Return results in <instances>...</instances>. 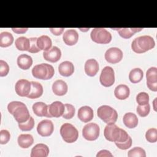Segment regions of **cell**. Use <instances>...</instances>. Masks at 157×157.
I'll return each mask as SVG.
<instances>
[{"mask_svg": "<svg viewBox=\"0 0 157 157\" xmlns=\"http://www.w3.org/2000/svg\"><path fill=\"white\" fill-rule=\"evenodd\" d=\"M104 135L107 140L114 142H125L129 137L126 131L120 128L114 123L107 124L105 126Z\"/></svg>", "mask_w": 157, "mask_h": 157, "instance_id": "1", "label": "cell"}, {"mask_svg": "<svg viewBox=\"0 0 157 157\" xmlns=\"http://www.w3.org/2000/svg\"><path fill=\"white\" fill-rule=\"evenodd\" d=\"M155 42L152 37L150 36H142L138 37L131 44L132 50L137 53H143L154 48Z\"/></svg>", "mask_w": 157, "mask_h": 157, "instance_id": "2", "label": "cell"}, {"mask_svg": "<svg viewBox=\"0 0 157 157\" xmlns=\"http://www.w3.org/2000/svg\"><path fill=\"white\" fill-rule=\"evenodd\" d=\"M53 67L47 63H41L36 65L32 69V74L34 77L41 80H48L54 75Z\"/></svg>", "mask_w": 157, "mask_h": 157, "instance_id": "3", "label": "cell"}, {"mask_svg": "<svg viewBox=\"0 0 157 157\" xmlns=\"http://www.w3.org/2000/svg\"><path fill=\"white\" fill-rule=\"evenodd\" d=\"M97 115L99 118L107 124L115 123L118 118L117 111L107 105L100 106L97 110Z\"/></svg>", "mask_w": 157, "mask_h": 157, "instance_id": "4", "label": "cell"}, {"mask_svg": "<svg viewBox=\"0 0 157 157\" xmlns=\"http://www.w3.org/2000/svg\"><path fill=\"white\" fill-rule=\"evenodd\" d=\"M60 134L63 139L67 143H73L78 137L77 129L70 123H64L60 128Z\"/></svg>", "mask_w": 157, "mask_h": 157, "instance_id": "5", "label": "cell"}, {"mask_svg": "<svg viewBox=\"0 0 157 157\" xmlns=\"http://www.w3.org/2000/svg\"><path fill=\"white\" fill-rule=\"evenodd\" d=\"M90 36L92 40L97 44H106L112 40L111 34L102 28H94L91 32Z\"/></svg>", "mask_w": 157, "mask_h": 157, "instance_id": "6", "label": "cell"}, {"mask_svg": "<svg viewBox=\"0 0 157 157\" xmlns=\"http://www.w3.org/2000/svg\"><path fill=\"white\" fill-rule=\"evenodd\" d=\"M100 132V128L98 124L94 123H89L84 126L82 129L83 137L89 141L96 140Z\"/></svg>", "mask_w": 157, "mask_h": 157, "instance_id": "7", "label": "cell"}, {"mask_svg": "<svg viewBox=\"0 0 157 157\" xmlns=\"http://www.w3.org/2000/svg\"><path fill=\"white\" fill-rule=\"evenodd\" d=\"M99 81L105 87L112 86L115 82V74L113 69L110 66H105L101 71Z\"/></svg>", "mask_w": 157, "mask_h": 157, "instance_id": "8", "label": "cell"}, {"mask_svg": "<svg viewBox=\"0 0 157 157\" xmlns=\"http://www.w3.org/2000/svg\"><path fill=\"white\" fill-rule=\"evenodd\" d=\"M12 115L18 123L26 122L30 118L29 110L24 103H22L14 109Z\"/></svg>", "mask_w": 157, "mask_h": 157, "instance_id": "9", "label": "cell"}, {"mask_svg": "<svg viewBox=\"0 0 157 157\" xmlns=\"http://www.w3.org/2000/svg\"><path fill=\"white\" fill-rule=\"evenodd\" d=\"M122 58L123 52L117 47L110 48L105 53V59L109 63H117L120 62Z\"/></svg>", "mask_w": 157, "mask_h": 157, "instance_id": "10", "label": "cell"}, {"mask_svg": "<svg viewBox=\"0 0 157 157\" xmlns=\"http://www.w3.org/2000/svg\"><path fill=\"white\" fill-rule=\"evenodd\" d=\"M16 93L21 97H27L31 91V83L28 80L20 79L17 82L15 86Z\"/></svg>", "mask_w": 157, "mask_h": 157, "instance_id": "11", "label": "cell"}, {"mask_svg": "<svg viewBox=\"0 0 157 157\" xmlns=\"http://www.w3.org/2000/svg\"><path fill=\"white\" fill-rule=\"evenodd\" d=\"M54 130V126L50 120H44L39 123L37 126V131L42 137L50 136Z\"/></svg>", "mask_w": 157, "mask_h": 157, "instance_id": "12", "label": "cell"}, {"mask_svg": "<svg viewBox=\"0 0 157 157\" xmlns=\"http://www.w3.org/2000/svg\"><path fill=\"white\" fill-rule=\"evenodd\" d=\"M147 85L148 88L153 91H157V68L156 67H150L146 72Z\"/></svg>", "mask_w": 157, "mask_h": 157, "instance_id": "13", "label": "cell"}, {"mask_svg": "<svg viewBox=\"0 0 157 157\" xmlns=\"http://www.w3.org/2000/svg\"><path fill=\"white\" fill-rule=\"evenodd\" d=\"M43 56L46 61L51 63H56L61 58V52L58 47L53 46L50 49L44 51Z\"/></svg>", "mask_w": 157, "mask_h": 157, "instance_id": "14", "label": "cell"}, {"mask_svg": "<svg viewBox=\"0 0 157 157\" xmlns=\"http://www.w3.org/2000/svg\"><path fill=\"white\" fill-rule=\"evenodd\" d=\"M48 107V113L51 117L58 118L63 115L64 111V105L60 101H55Z\"/></svg>", "mask_w": 157, "mask_h": 157, "instance_id": "15", "label": "cell"}, {"mask_svg": "<svg viewBox=\"0 0 157 157\" xmlns=\"http://www.w3.org/2000/svg\"><path fill=\"white\" fill-rule=\"evenodd\" d=\"M78 118L83 123L90 121L94 116L93 110L89 106L81 107L78 110Z\"/></svg>", "mask_w": 157, "mask_h": 157, "instance_id": "16", "label": "cell"}, {"mask_svg": "<svg viewBox=\"0 0 157 157\" xmlns=\"http://www.w3.org/2000/svg\"><path fill=\"white\" fill-rule=\"evenodd\" d=\"M49 154V148L44 144H36L31 150V157H47Z\"/></svg>", "mask_w": 157, "mask_h": 157, "instance_id": "17", "label": "cell"}, {"mask_svg": "<svg viewBox=\"0 0 157 157\" xmlns=\"http://www.w3.org/2000/svg\"><path fill=\"white\" fill-rule=\"evenodd\" d=\"M63 40L66 45H74L78 42V34L75 29H68L63 34Z\"/></svg>", "mask_w": 157, "mask_h": 157, "instance_id": "18", "label": "cell"}, {"mask_svg": "<svg viewBox=\"0 0 157 157\" xmlns=\"http://www.w3.org/2000/svg\"><path fill=\"white\" fill-rule=\"evenodd\" d=\"M84 69L86 75L93 77L99 71V64L95 59H89L85 62Z\"/></svg>", "mask_w": 157, "mask_h": 157, "instance_id": "19", "label": "cell"}, {"mask_svg": "<svg viewBox=\"0 0 157 157\" xmlns=\"http://www.w3.org/2000/svg\"><path fill=\"white\" fill-rule=\"evenodd\" d=\"M33 110L37 116L51 117L48 113V107L44 102H37L34 103L33 105Z\"/></svg>", "mask_w": 157, "mask_h": 157, "instance_id": "20", "label": "cell"}, {"mask_svg": "<svg viewBox=\"0 0 157 157\" xmlns=\"http://www.w3.org/2000/svg\"><path fill=\"white\" fill-rule=\"evenodd\" d=\"M58 71L62 76H71L74 72V64L69 61H63L59 64L58 66Z\"/></svg>", "mask_w": 157, "mask_h": 157, "instance_id": "21", "label": "cell"}, {"mask_svg": "<svg viewBox=\"0 0 157 157\" xmlns=\"http://www.w3.org/2000/svg\"><path fill=\"white\" fill-rule=\"evenodd\" d=\"M67 83L62 80H56L52 85V91L57 96H63L67 92Z\"/></svg>", "mask_w": 157, "mask_h": 157, "instance_id": "22", "label": "cell"}, {"mask_svg": "<svg viewBox=\"0 0 157 157\" xmlns=\"http://www.w3.org/2000/svg\"><path fill=\"white\" fill-rule=\"evenodd\" d=\"M130 94V90L129 87L124 84L118 85L114 91V94L115 97L120 100H124L128 98Z\"/></svg>", "mask_w": 157, "mask_h": 157, "instance_id": "23", "label": "cell"}, {"mask_svg": "<svg viewBox=\"0 0 157 157\" xmlns=\"http://www.w3.org/2000/svg\"><path fill=\"white\" fill-rule=\"evenodd\" d=\"M123 121L128 128H134L138 124V118L136 115L132 112L126 113L123 116Z\"/></svg>", "mask_w": 157, "mask_h": 157, "instance_id": "24", "label": "cell"}, {"mask_svg": "<svg viewBox=\"0 0 157 157\" xmlns=\"http://www.w3.org/2000/svg\"><path fill=\"white\" fill-rule=\"evenodd\" d=\"M33 64V59L31 56L26 54L20 55L17 58V64L18 67L23 70L29 69Z\"/></svg>", "mask_w": 157, "mask_h": 157, "instance_id": "25", "label": "cell"}, {"mask_svg": "<svg viewBox=\"0 0 157 157\" xmlns=\"http://www.w3.org/2000/svg\"><path fill=\"white\" fill-rule=\"evenodd\" d=\"M31 89L29 94L27 96L29 99H36L40 97L43 93V87L42 85L37 82L32 81Z\"/></svg>", "mask_w": 157, "mask_h": 157, "instance_id": "26", "label": "cell"}, {"mask_svg": "<svg viewBox=\"0 0 157 157\" xmlns=\"http://www.w3.org/2000/svg\"><path fill=\"white\" fill-rule=\"evenodd\" d=\"M37 45L40 50L47 51L51 48L52 42L51 39L46 35H42L37 38Z\"/></svg>", "mask_w": 157, "mask_h": 157, "instance_id": "27", "label": "cell"}, {"mask_svg": "<svg viewBox=\"0 0 157 157\" xmlns=\"http://www.w3.org/2000/svg\"><path fill=\"white\" fill-rule=\"evenodd\" d=\"M17 141L18 145L20 147L23 148H27L33 144L34 139L31 134H20L18 137Z\"/></svg>", "mask_w": 157, "mask_h": 157, "instance_id": "28", "label": "cell"}, {"mask_svg": "<svg viewBox=\"0 0 157 157\" xmlns=\"http://www.w3.org/2000/svg\"><path fill=\"white\" fill-rule=\"evenodd\" d=\"M16 48L21 51H28L30 48V40L26 37H18L15 42Z\"/></svg>", "mask_w": 157, "mask_h": 157, "instance_id": "29", "label": "cell"}, {"mask_svg": "<svg viewBox=\"0 0 157 157\" xmlns=\"http://www.w3.org/2000/svg\"><path fill=\"white\" fill-rule=\"evenodd\" d=\"M144 77V72L140 68L132 69L129 74V78L132 83H139L142 80Z\"/></svg>", "mask_w": 157, "mask_h": 157, "instance_id": "30", "label": "cell"}, {"mask_svg": "<svg viewBox=\"0 0 157 157\" xmlns=\"http://www.w3.org/2000/svg\"><path fill=\"white\" fill-rule=\"evenodd\" d=\"M13 37L9 32H2L0 34V46L1 47H7L12 44Z\"/></svg>", "mask_w": 157, "mask_h": 157, "instance_id": "31", "label": "cell"}, {"mask_svg": "<svg viewBox=\"0 0 157 157\" xmlns=\"http://www.w3.org/2000/svg\"><path fill=\"white\" fill-rule=\"evenodd\" d=\"M118 30V34L119 35L124 38V39H129L130 37H131L134 33L140 31L142 29H143V28H118L117 29Z\"/></svg>", "mask_w": 157, "mask_h": 157, "instance_id": "32", "label": "cell"}, {"mask_svg": "<svg viewBox=\"0 0 157 157\" xmlns=\"http://www.w3.org/2000/svg\"><path fill=\"white\" fill-rule=\"evenodd\" d=\"M75 108L74 107L70 104H64V111L63 114V117L66 119H71L75 115Z\"/></svg>", "mask_w": 157, "mask_h": 157, "instance_id": "33", "label": "cell"}, {"mask_svg": "<svg viewBox=\"0 0 157 157\" xmlns=\"http://www.w3.org/2000/svg\"><path fill=\"white\" fill-rule=\"evenodd\" d=\"M128 156L129 157H145L146 154L143 148L136 147L128 151Z\"/></svg>", "mask_w": 157, "mask_h": 157, "instance_id": "34", "label": "cell"}, {"mask_svg": "<svg viewBox=\"0 0 157 157\" xmlns=\"http://www.w3.org/2000/svg\"><path fill=\"white\" fill-rule=\"evenodd\" d=\"M34 126V120L32 117H30L29 120L26 122L18 123L19 128L23 131H28L31 130Z\"/></svg>", "mask_w": 157, "mask_h": 157, "instance_id": "35", "label": "cell"}, {"mask_svg": "<svg viewBox=\"0 0 157 157\" xmlns=\"http://www.w3.org/2000/svg\"><path fill=\"white\" fill-rule=\"evenodd\" d=\"M145 138L150 143H155L157 141V129L156 128H150L146 132Z\"/></svg>", "mask_w": 157, "mask_h": 157, "instance_id": "36", "label": "cell"}, {"mask_svg": "<svg viewBox=\"0 0 157 157\" xmlns=\"http://www.w3.org/2000/svg\"><path fill=\"white\" fill-rule=\"evenodd\" d=\"M136 101L139 105H145L149 102V95L145 92H140L136 96Z\"/></svg>", "mask_w": 157, "mask_h": 157, "instance_id": "37", "label": "cell"}, {"mask_svg": "<svg viewBox=\"0 0 157 157\" xmlns=\"http://www.w3.org/2000/svg\"><path fill=\"white\" fill-rule=\"evenodd\" d=\"M137 112L139 116L142 117H145L148 115L150 111V104L148 103L145 105H139L137 107Z\"/></svg>", "mask_w": 157, "mask_h": 157, "instance_id": "38", "label": "cell"}, {"mask_svg": "<svg viewBox=\"0 0 157 157\" xmlns=\"http://www.w3.org/2000/svg\"><path fill=\"white\" fill-rule=\"evenodd\" d=\"M10 139V132L6 129H2L0 131V144H6Z\"/></svg>", "mask_w": 157, "mask_h": 157, "instance_id": "39", "label": "cell"}, {"mask_svg": "<svg viewBox=\"0 0 157 157\" xmlns=\"http://www.w3.org/2000/svg\"><path fill=\"white\" fill-rule=\"evenodd\" d=\"M37 37H31L29 38L30 40V48L28 50L29 52L32 53H36L40 51L37 45Z\"/></svg>", "mask_w": 157, "mask_h": 157, "instance_id": "40", "label": "cell"}, {"mask_svg": "<svg viewBox=\"0 0 157 157\" xmlns=\"http://www.w3.org/2000/svg\"><path fill=\"white\" fill-rule=\"evenodd\" d=\"M9 72V66L8 64L1 59L0 60V76L1 77H4L7 75V74Z\"/></svg>", "mask_w": 157, "mask_h": 157, "instance_id": "41", "label": "cell"}, {"mask_svg": "<svg viewBox=\"0 0 157 157\" xmlns=\"http://www.w3.org/2000/svg\"><path fill=\"white\" fill-rule=\"evenodd\" d=\"M115 144L118 148H120L121 150H126V149H128V148H129V147H131V145H132V139L129 136L128 139L126 141L123 142H115Z\"/></svg>", "mask_w": 157, "mask_h": 157, "instance_id": "42", "label": "cell"}, {"mask_svg": "<svg viewBox=\"0 0 157 157\" xmlns=\"http://www.w3.org/2000/svg\"><path fill=\"white\" fill-rule=\"evenodd\" d=\"M23 102L20 101H12L10 103H9L7 105V110L10 113H12L13 111L15 109H16L18 105L21 104Z\"/></svg>", "mask_w": 157, "mask_h": 157, "instance_id": "43", "label": "cell"}, {"mask_svg": "<svg viewBox=\"0 0 157 157\" xmlns=\"http://www.w3.org/2000/svg\"><path fill=\"white\" fill-rule=\"evenodd\" d=\"M64 28H50V32L53 34L55 36H59L61 35L63 32L64 31Z\"/></svg>", "mask_w": 157, "mask_h": 157, "instance_id": "44", "label": "cell"}, {"mask_svg": "<svg viewBox=\"0 0 157 157\" xmlns=\"http://www.w3.org/2000/svg\"><path fill=\"white\" fill-rule=\"evenodd\" d=\"M96 156H113V155L108 150H102L98 153Z\"/></svg>", "mask_w": 157, "mask_h": 157, "instance_id": "45", "label": "cell"}, {"mask_svg": "<svg viewBox=\"0 0 157 157\" xmlns=\"http://www.w3.org/2000/svg\"><path fill=\"white\" fill-rule=\"evenodd\" d=\"M28 28H12V30L17 33V34H23L26 33L28 31Z\"/></svg>", "mask_w": 157, "mask_h": 157, "instance_id": "46", "label": "cell"}]
</instances>
